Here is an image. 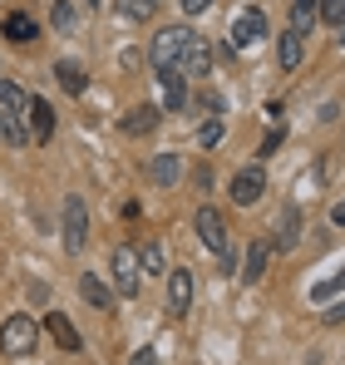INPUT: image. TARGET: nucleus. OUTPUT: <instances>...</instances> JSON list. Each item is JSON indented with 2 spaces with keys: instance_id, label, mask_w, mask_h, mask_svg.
<instances>
[{
  "instance_id": "nucleus-1",
  "label": "nucleus",
  "mask_w": 345,
  "mask_h": 365,
  "mask_svg": "<svg viewBox=\"0 0 345 365\" xmlns=\"http://www.w3.org/2000/svg\"><path fill=\"white\" fill-rule=\"evenodd\" d=\"M59 237H64V252H74V257L89 247V207L79 192H69L59 207Z\"/></svg>"
},
{
  "instance_id": "nucleus-2",
  "label": "nucleus",
  "mask_w": 345,
  "mask_h": 365,
  "mask_svg": "<svg viewBox=\"0 0 345 365\" xmlns=\"http://www.w3.org/2000/svg\"><path fill=\"white\" fill-rule=\"evenodd\" d=\"M35 341H40V326H35V316H25V311H15V316H5V326H0V356H35Z\"/></svg>"
},
{
  "instance_id": "nucleus-3",
  "label": "nucleus",
  "mask_w": 345,
  "mask_h": 365,
  "mask_svg": "<svg viewBox=\"0 0 345 365\" xmlns=\"http://www.w3.org/2000/svg\"><path fill=\"white\" fill-rule=\"evenodd\" d=\"M187 40H192L187 25H163V30L153 35V45H148L153 69H177V64H182V50H187Z\"/></svg>"
},
{
  "instance_id": "nucleus-4",
  "label": "nucleus",
  "mask_w": 345,
  "mask_h": 365,
  "mask_svg": "<svg viewBox=\"0 0 345 365\" xmlns=\"http://www.w3.org/2000/svg\"><path fill=\"white\" fill-rule=\"evenodd\" d=\"M192 227H197V242L207 247L212 257H222L232 247V232H227V217L217 212V207H197L192 212Z\"/></svg>"
},
{
  "instance_id": "nucleus-5",
  "label": "nucleus",
  "mask_w": 345,
  "mask_h": 365,
  "mask_svg": "<svg viewBox=\"0 0 345 365\" xmlns=\"http://www.w3.org/2000/svg\"><path fill=\"white\" fill-rule=\"evenodd\" d=\"M109 277H114L118 297H138V292H143V267H138V252H133V247H114Z\"/></svg>"
},
{
  "instance_id": "nucleus-6",
  "label": "nucleus",
  "mask_w": 345,
  "mask_h": 365,
  "mask_svg": "<svg viewBox=\"0 0 345 365\" xmlns=\"http://www.w3.org/2000/svg\"><path fill=\"white\" fill-rule=\"evenodd\" d=\"M262 197H267V168L252 163V168H242V173L232 178V202H237V207H257Z\"/></svg>"
},
{
  "instance_id": "nucleus-7",
  "label": "nucleus",
  "mask_w": 345,
  "mask_h": 365,
  "mask_svg": "<svg viewBox=\"0 0 345 365\" xmlns=\"http://www.w3.org/2000/svg\"><path fill=\"white\" fill-rule=\"evenodd\" d=\"M267 40V15L262 10H242L237 20H232V50H252V45H262Z\"/></svg>"
},
{
  "instance_id": "nucleus-8",
  "label": "nucleus",
  "mask_w": 345,
  "mask_h": 365,
  "mask_svg": "<svg viewBox=\"0 0 345 365\" xmlns=\"http://www.w3.org/2000/svg\"><path fill=\"white\" fill-rule=\"evenodd\" d=\"M158 123H163V109L158 104H138V109H128L118 128L128 133V138H148V133H158Z\"/></svg>"
},
{
  "instance_id": "nucleus-9",
  "label": "nucleus",
  "mask_w": 345,
  "mask_h": 365,
  "mask_svg": "<svg viewBox=\"0 0 345 365\" xmlns=\"http://www.w3.org/2000/svg\"><path fill=\"white\" fill-rule=\"evenodd\" d=\"M192 311V272L172 267L168 272V316H187Z\"/></svg>"
},
{
  "instance_id": "nucleus-10",
  "label": "nucleus",
  "mask_w": 345,
  "mask_h": 365,
  "mask_svg": "<svg viewBox=\"0 0 345 365\" xmlns=\"http://www.w3.org/2000/svg\"><path fill=\"white\" fill-rule=\"evenodd\" d=\"M45 331H50V341H55L59 351H69V356L84 351V336L74 331V321H69L64 311H50V316H45Z\"/></svg>"
},
{
  "instance_id": "nucleus-11",
  "label": "nucleus",
  "mask_w": 345,
  "mask_h": 365,
  "mask_svg": "<svg viewBox=\"0 0 345 365\" xmlns=\"http://www.w3.org/2000/svg\"><path fill=\"white\" fill-rule=\"evenodd\" d=\"M79 297L94 306V311H114V302H118V292L104 282V277H94V272H84V277H79Z\"/></svg>"
},
{
  "instance_id": "nucleus-12",
  "label": "nucleus",
  "mask_w": 345,
  "mask_h": 365,
  "mask_svg": "<svg viewBox=\"0 0 345 365\" xmlns=\"http://www.w3.org/2000/svg\"><path fill=\"white\" fill-rule=\"evenodd\" d=\"M177 69H182L187 79H202V74L212 69V50H207V40H202V35H192V40H187V50H182V64H177Z\"/></svg>"
},
{
  "instance_id": "nucleus-13",
  "label": "nucleus",
  "mask_w": 345,
  "mask_h": 365,
  "mask_svg": "<svg viewBox=\"0 0 345 365\" xmlns=\"http://www.w3.org/2000/svg\"><path fill=\"white\" fill-rule=\"evenodd\" d=\"M267 262H272V242L267 237H252L247 257H242V282H262L267 277Z\"/></svg>"
},
{
  "instance_id": "nucleus-14",
  "label": "nucleus",
  "mask_w": 345,
  "mask_h": 365,
  "mask_svg": "<svg viewBox=\"0 0 345 365\" xmlns=\"http://www.w3.org/2000/svg\"><path fill=\"white\" fill-rule=\"evenodd\" d=\"M158 89H163V104L182 109L187 104V74L182 69H158Z\"/></svg>"
},
{
  "instance_id": "nucleus-15",
  "label": "nucleus",
  "mask_w": 345,
  "mask_h": 365,
  "mask_svg": "<svg viewBox=\"0 0 345 365\" xmlns=\"http://www.w3.org/2000/svg\"><path fill=\"white\" fill-rule=\"evenodd\" d=\"M55 79H59V89L74 94V99L89 89V74H84V64H79V60H55Z\"/></svg>"
},
{
  "instance_id": "nucleus-16",
  "label": "nucleus",
  "mask_w": 345,
  "mask_h": 365,
  "mask_svg": "<svg viewBox=\"0 0 345 365\" xmlns=\"http://www.w3.org/2000/svg\"><path fill=\"white\" fill-rule=\"evenodd\" d=\"M306 35H296V30H282V40H277V64L282 69H301V60H306V45H301Z\"/></svg>"
},
{
  "instance_id": "nucleus-17",
  "label": "nucleus",
  "mask_w": 345,
  "mask_h": 365,
  "mask_svg": "<svg viewBox=\"0 0 345 365\" xmlns=\"http://www.w3.org/2000/svg\"><path fill=\"white\" fill-rule=\"evenodd\" d=\"M148 178L158 182V187H172V182L182 178V158H177V153H158V158L148 163Z\"/></svg>"
},
{
  "instance_id": "nucleus-18",
  "label": "nucleus",
  "mask_w": 345,
  "mask_h": 365,
  "mask_svg": "<svg viewBox=\"0 0 345 365\" xmlns=\"http://www.w3.org/2000/svg\"><path fill=\"white\" fill-rule=\"evenodd\" d=\"M296 242H301V207H282V217H277V247L291 252Z\"/></svg>"
},
{
  "instance_id": "nucleus-19",
  "label": "nucleus",
  "mask_w": 345,
  "mask_h": 365,
  "mask_svg": "<svg viewBox=\"0 0 345 365\" xmlns=\"http://www.w3.org/2000/svg\"><path fill=\"white\" fill-rule=\"evenodd\" d=\"M138 267H143V277H168V262H163V242L158 237H148V242L138 247Z\"/></svg>"
},
{
  "instance_id": "nucleus-20",
  "label": "nucleus",
  "mask_w": 345,
  "mask_h": 365,
  "mask_svg": "<svg viewBox=\"0 0 345 365\" xmlns=\"http://www.w3.org/2000/svg\"><path fill=\"white\" fill-rule=\"evenodd\" d=\"M30 119H35V143H50L55 138V109L45 99H30Z\"/></svg>"
},
{
  "instance_id": "nucleus-21",
  "label": "nucleus",
  "mask_w": 345,
  "mask_h": 365,
  "mask_svg": "<svg viewBox=\"0 0 345 365\" xmlns=\"http://www.w3.org/2000/svg\"><path fill=\"white\" fill-rule=\"evenodd\" d=\"M35 35H40V25H35L25 10H20V15H5V40H15V45H30Z\"/></svg>"
},
{
  "instance_id": "nucleus-22",
  "label": "nucleus",
  "mask_w": 345,
  "mask_h": 365,
  "mask_svg": "<svg viewBox=\"0 0 345 365\" xmlns=\"http://www.w3.org/2000/svg\"><path fill=\"white\" fill-rule=\"evenodd\" d=\"M0 104H5V114H25V109H30V94H25L20 84L0 79Z\"/></svg>"
},
{
  "instance_id": "nucleus-23",
  "label": "nucleus",
  "mask_w": 345,
  "mask_h": 365,
  "mask_svg": "<svg viewBox=\"0 0 345 365\" xmlns=\"http://www.w3.org/2000/svg\"><path fill=\"white\" fill-rule=\"evenodd\" d=\"M0 138H5L10 148H25V143H30V133H25L20 114H5V119H0Z\"/></svg>"
},
{
  "instance_id": "nucleus-24",
  "label": "nucleus",
  "mask_w": 345,
  "mask_h": 365,
  "mask_svg": "<svg viewBox=\"0 0 345 365\" xmlns=\"http://www.w3.org/2000/svg\"><path fill=\"white\" fill-rule=\"evenodd\" d=\"M316 15H321L326 25H341L345 20V0H316Z\"/></svg>"
},
{
  "instance_id": "nucleus-25",
  "label": "nucleus",
  "mask_w": 345,
  "mask_h": 365,
  "mask_svg": "<svg viewBox=\"0 0 345 365\" xmlns=\"http://www.w3.org/2000/svg\"><path fill=\"white\" fill-rule=\"evenodd\" d=\"M222 133H227L222 119H212V123H202V128H197V143H202V148H217V143H222Z\"/></svg>"
},
{
  "instance_id": "nucleus-26",
  "label": "nucleus",
  "mask_w": 345,
  "mask_h": 365,
  "mask_svg": "<svg viewBox=\"0 0 345 365\" xmlns=\"http://www.w3.org/2000/svg\"><path fill=\"white\" fill-rule=\"evenodd\" d=\"M321 321H326V326H341V321H345V287H341V297L321 311Z\"/></svg>"
},
{
  "instance_id": "nucleus-27",
  "label": "nucleus",
  "mask_w": 345,
  "mask_h": 365,
  "mask_svg": "<svg viewBox=\"0 0 345 365\" xmlns=\"http://www.w3.org/2000/svg\"><path fill=\"white\" fill-rule=\"evenodd\" d=\"M128 365H163L158 361V351H153V346H138V351H133V361Z\"/></svg>"
},
{
  "instance_id": "nucleus-28",
  "label": "nucleus",
  "mask_w": 345,
  "mask_h": 365,
  "mask_svg": "<svg viewBox=\"0 0 345 365\" xmlns=\"http://www.w3.org/2000/svg\"><path fill=\"white\" fill-rule=\"evenodd\" d=\"M69 20H74V15H69V5L55 0V30H69Z\"/></svg>"
},
{
  "instance_id": "nucleus-29",
  "label": "nucleus",
  "mask_w": 345,
  "mask_h": 365,
  "mask_svg": "<svg viewBox=\"0 0 345 365\" xmlns=\"http://www.w3.org/2000/svg\"><path fill=\"white\" fill-rule=\"evenodd\" d=\"M177 5H182V15H202L212 0H177Z\"/></svg>"
},
{
  "instance_id": "nucleus-30",
  "label": "nucleus",
  "mask_w": 345,
  "mask_h": 365,
  "mask_svg": "<svg viewBox=\"0 0 345 365\" xmlns=\"http://www.w3.org/2000/svg\"><path fill=\"white\" fill-rule=\"evenodd\" d=\"M331 222H336V227H345V202H336V207H331Z\"/></svg>"
},
{
  "instance_id": "nucleus-31",
  "label": "nucleus",
  "mask_w": 345,
  "mask_h": 365,
  "mask_svg": "<svg viewBox=\"0 0 345 365\" xmlns=\"http://www.w3.org/2000/svg\"><path fill=\"white\" fill-rule=\"evenodd\" d=\"M148 5H158V0H138V10H148Z\"/></svg>"
},
{
  "instance_id": "nucleus-32",
  "label": "nucleus",
  "mask_w": 345,
  "mask_h": 365,
  "mask_svg": "<svg viewBox=\"0 0 345 365\" xmlns=\"http://www.w3.org/2000/svg\"><path fill=\"white\" fill-rule=\"evenodd\" d=\"M341 50H345V30H341Z\"/></svg>"
}]
</instances>
